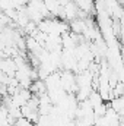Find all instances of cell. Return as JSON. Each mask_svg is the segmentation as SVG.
<instances>
[{
	"label": "cell",
	"instance_id": "2",
	"mask_svg": "<svg viewBox=\"0 0 124 126\" xmlns=\"http://www.w3.org/2000/svg\"><path fill=\"white\" fill-rule=\"evenodd\" d=\"M15 126H35V123H32L31 120H28V119H25V117H21V119L16 120Z\"/></svg>",
	"mask_w": 124,
	"mask_h": 126
},
{
	"label": "cell",
	"instance_id": "1",
	"mask_svg": "<svg viewBox=\"0 0 124 126\" xmlns=\"http://www.w3.org/2000/svg\"><path fill=\"white\" fill-rule=\"evenodd\" d=\"M89 103L92 104V107L95 109V107H98V106H101L102 103H105L104 100H102V97H101V94L98 93V91H92V94L89 95Z\"/></svg>",
	"mask_w": 124,
	"mask_h": 126
}]
</instances>
